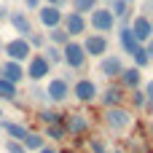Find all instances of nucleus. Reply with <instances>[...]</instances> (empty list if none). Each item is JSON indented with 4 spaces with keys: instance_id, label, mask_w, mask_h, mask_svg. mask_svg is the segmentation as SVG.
Returning a JSON list of instances; mask_svg holds the SVG:
<instances>
[{
    "instance_id": "nucleus-1",
    "label": "nucleus",
    "mask_w": 153,
    "mask_h": 153,
    "mask_svg": "<svg viewBox=\"0 0 153 153\" xmlns=\"http://www.w3.org/2000/svg\"><path fill=\"white\" fill-rule=\"evenodd\" d=\"M86 51H83V46L81 43H75V40H70L67 46H62V62L70 67V70H81L83 65H86Z\"/></svg>"
},
{
    "instance_id": "nucleus-2",
    "label": "nucleus",
    "mask_w": 153,
    "mask_h": 153,
    "mask_svg": "<svg viewBox=\"0 0 153 153\" xmlns=\"http://www.w3.org/2000/svg\"><path fill=\"white\" fill-rule=\"evenodd\" d=\"M105 124L113 132H124V129L132 126V113L126 108H108L105 110Z\"/></svg>"
},
{
    "instance_id": "nucleus-3",
    "label": "nucleus",
    "mask_w": 153,
    "mask_h": 153,
    "mask_svg": "<svg viewBox=\"0 0 153 153\" xmlns=\"http://www.w3.org/2000/svg\"><path fill=\"white\" fill-rule=\"evenodd\" d=\"M3 51H5V56L11 59V62H24L27 56H32V48H30V43L24 40V38H13V40H8V43H3Z\"/></svg>"
},
{
    "instance_id": "nucleus-4",
    "label": "nucleus",
    "mask_w": 153,
    "mask_h": 153,
    "mask_svg": "<svg viewBox=\"0 0 153 153\" xmlns=\"http://www.w3.org/2000/svg\"><path fill=\"white\" fill-rule=\"evenodd\" d=\"M116 24H118V22H116V16H113L108 8H94V11H91V27L97 30V35L110 32Z\"/></svg>"
},
{
    "instance_id": "nucleus-5",
    "label": "nucleus",
    "mask_w": 153,
    "mask_h": 153,
    "mask_svg": "<svg viewBox=\"0 0 153 153\" xmlns=\"http://www.w3.org/2000/svg\"><path fill=\"white\" fill-rule=\"evenodd\" d=\"M48 73H51V65L43 59V54H32L24 75H27L30 81H43V78H48Z\"/></svg>"
},
{
    "instance_id": "nucleus-6",
    "label": "nucleus",
    "mask_w": 153,
    "mask_h": 153,
    "mask_svg": "<svg viewBox=\"0 0 153 153\" xmlns=\"http://www.w3.org/2000/svg\"><path fill=\"white\" fill-rule=\"evenodd\" d=\"M70 97V83L65 78H51L48 86H46V100H54V102H65Z\"/></svg>"
},
{
    "instance_id": "nucleus-7",
    "label": "nucleus",
    "mask_w": 153,
    "mask_h": 153,
    "mask_svg": "<svg viewBox=\"0 0 153 153\" xmlns=\"http://www.w3.org/2000/svg\"><path fill=\"white\" fill-rule=\"evenodd\" d=\"M73 94H75L78 102H94L97 100V83L91 78H81V81H75Z\"/></svg>"
},
{
    "instance_id": "nucleus-8",
    "label": "nucleus",
    "mask_w": 153,
    "mask_h": 153,
    "mask_svg": "<svg viewBox=\"0 0 153 153\" xmlns=\"http://www.w3.org/2000/svg\"><path fill=\"white\" fill-rule=\"evenodd\" d=\"M81 46H83L86 56H105V54H108V38H105V35H97V32L89 35Z\"/></svg>"
},
{
    "instance_id": "nucleus-9",
    "label": "nucleus",
    "mask_w": 153,
    "mask_h": 153,
    "mask_svg": "<svg viewBox=\"0 0 153 153\" xmlns=\"http://www.w3.org/2000/svg\"><path fill=\"white\" fill-rule=\"evenodd\" d=\"M129 30H132V35H134V40H137L140 46H145V43L153 38V32H151V19H148V16H137V19L129 24Z\"/></svg>"
},
{
    "instance_id": "nucleus-10",
    "label": "nucleus",
    "mask_w": 153,
    "mask_h": 153,
    "mask_svg": "<svg viewBox=\"0 0 153 153\" xmlns=\"http://www.w3.org/2000/svg\"><path fill=\"white\" fill-rule=\"evenodd\" d=\"M38 19H40V24H43L46 30H54V27L62 24L65 13H62L59 8H51V5H40V8H38Z\"/></svg>"
},
{
    "instance_id": "nucleus-11",
    "label": "nucleus",
    "mask_w": 153,
    "mask_h": 153,
    "mask_svg": "<svg viewBox=\"0 0 153 153\" xmlns=\"http://www.w3.org/2000/svg\"><path fill=\"white\" fill-rule=\"evenodd\" d=\"M62 22H65V27H62V30H65L70 38H75V35H83V32H86V16H81V13H75V11H70Z\"/></svg>"
},
{
    "instance_id": "nucleus-12",
    "label": "nucleus",
    "mask_w": 153,
    "mask_h": 153,
    "mask_svg": "<svg viewBox=\"0 0 153 153\" xmlns=\"http://www.w3.org/2000/svg\"><path fill=\"white\" fill-rule=\"evenodd\" d=\"M8 22L13 24V30L19 32V38H30L32 35V24H30V19H27V13L24 11H13V13H8Z\"/></svg>"
},
{
    "instance_id": "nucleus-13",
    "label": "nucleus",
    "mask_w": 153,
    "mask_h": 153,
    "mask_svg": "<svg viewBox=\"0 0 153 153\" xmlns=\"http://www.w3.org/2000/svg\"><path fill=\"white\" fill-rule=\"evenodd\" d=\"M121 73H124V65H121L118 56H113V54L102 56V62H100V75H105V78H116V75H121Z\"/></svg>"
},
{
    "instance_id": "nucleus-14",
    "label": "nucleus",
    "mask_w": 153,
    "mask_h": 153,
    "mask_svg": "<svg viewBox=\"0 0 153 153\" xmlns=\"http://www.w3.org/2000/svg\"><path fill=\"white\" fill-rule=\"evenodd\" d=\"M0 73H3L0 78H5V81H8V83H13V86L24 78V67H22L19 62H11V59H5V62H3Z\"/></svg>"
},
{
    "instance_id": "nucleus-15",
    "label": "nucleus",
    "mask_w": 153,
    "mask_h": 153,
    "mask_svg": "<svg viewBox=\"0 0 153 153\" xmlns=\"http://www.w3.org/2000/svg\"><path fill=\"white\" fill-rule=\"evenodd\" d=\"M62 126H65V132H70V134H83V132L89 129V118H86V116H65Z\"/></svg>"
},
{
    "instance_id": "nucleus-16",
    "label": "nucleus",
    "mask_w": 153,
    "mask_h": 153,
    "mask_svg": "<svg viewBox=\"0 0 153 153\" xmlns=\"http://www.w3.org/2000/svg\"><path fill=\"white\" fill-rule=\"evenodd\" d=\"M118 78H121V83H124L126 89H132V91H137V89L143 86V73H140L137 67H124V73H121Z\"/></svg>"
},
{
    "instance_id": "nucleus-17",
    "label": "nucleus",
    "mask_w": 153,
    "mask_h": 153,
    "mask_svg": "<svg viewBox=\"0 0 153 153\" xmlns=\"http://www.w3.org/2000/svg\"><path fill=\"white\" fill-rule=\"evenodd\" d=\"M0 129H3V132H5V134H8L11 140H16V143H22V140L27 137V132H30L27 126H22V124H16V121H5V118L0 121Z\"/></svg>"
},
{
    "instance_id": "nucleus-18",
    "label": "nucleus",
    "mask_w": 153,
    "mask_h": 153,
    "mask_svg": "<svg viewBox=\"0 0 153 153\" xmlns=\"http://www.w3.org/2000/svg\"><path fill=\"white\" fill-rule=\"evenodd\" d=\"M102 102H105V108H121L124 91H121L118 86H108V89L102 91Z\"/></svg>"
},
{
    "instance_id": "nucleus-19",
    "label": "nucleus",
    "mask_w": 153,
    "mask_h": 153,
    "mask_svg": "<svg viewBox=\"0 0 153 153\" xmlns=\"http://www.w3.org/2000/svg\"><path fill=\"white\" fill-rule=\"evenodd\" d=\"M118 40H121V48H124L129 56H132V51L140 46V43L134 40V35H132V30H129V27H121V30H118Z\"/></svg>"
},
{
    "instance_id": "nucleus-20",
    "label": "nucleus",
    "mask_w": 153,
    "mask_h": 153,
    "mask_svg": "<svg viewBox=\"0 0 153 153\" xmlns=\"http://www.w3.org/2000/svg\"><path fill=\"white\" fill-rule=\"evenodd\" d=\"M22 145H24V151H40V148H46V137L35 134V132H27V137L22 140Z\"/></svg>"
},
{
    "instance_id": "nucleus-21",
    "label": "nucleus",
    "mask_w": 153,
    "mask_h": 153,
    "mask_svg": "<svg viewBox=\"0 0 153 153\" xmlns=\"http://www.w3.org/2000/svg\"><path fill=\"white\" fill-rule=\"evenodd\" d=\"M48 38H51V46H56V48H62V46H67V43H70V35H67L62 27L48 30Z\"/></svg>"
},
{
    "instance_id": "nucleus-22",
    "label": "nucleus",
    "mask_w": 153,
    "mask_h": 153,
    "mask_svg": "<svg viewBox=\"0 0 153 153\" xmlns=\"http://www.w3.org/2000/svg\"><path fill=\"white\" fill-rule=\"evenodd\" d=\"M16 97H19V89L5 78H0V100H16Z\"/></svg>"
},
{
    "instance_id": "nucleus-23",
    "label": "nucleus",
    "mask_w": 153,
    "mask_h": 153,
    "mask_svg": "<svg viewBox=\"0 0 153 153\" xmlns=\"http://www.w3.org/2000/svg\"><path fill=\"white\" fill-rule=\"evenodd\" d=\"M70 3H73V11L81 13V16H83V13H91V11L97 8V0H70Z\"/></svg>"
},
{
    "instance_id": "nucleus-24",
    "label": "nucleus",
    "mask_w": 153,
    "mask_h": 153,
    "mask_svg": "<svg viewBox=\"0 0 153 153\" xmlns=\"http://www.w3.org/2000/svg\"><path fill=\"white\" fill-rule=\"evenodd\" d=\"M132 59H134V67H137V70H143V67H148V65H151V59H148V54H145V48H143V46H137V48L132 51Z\"/></svg>"
},
{
    "instance_id": "nucleus-25",
    "label": "nucleus",
    "mask_w": 153,
    "mask_h": 153,
    "mask_svg": "<svg viewBox=\"0 0 153 153\" xmlns=\"http://www.w3.org/2000/svg\"><path fill=\"white\" fill-rule=\"evenodd\" d=\"M43 59H46L48 65H59V62H62V48H56V46H46Z\"/></svg>"
},
{
    "instance_id": "nucleus-26",
    "label": "nucleus",
    "mask_w": 153,
    "mask_h": 153,
    "mask_svg": "<svg viewBox=\"0 0 153 153\" xmlns=\"http://www.w3.org/2000/svg\"><path fill=\"white\" fill-rule=\"evenodd\" d=\"M40 121H43L46 126H54V124H62V121H65V116H62V113H56V110H43V113H40Z\"/></svg>"
},
{
    "instance_id": "nucleus-27",
    "label": "nucleus",
    "mask_w": 153,
    "mask_h": 153,
    "mask_svg": "<svg viewBox=\"0 0 153 153\" xmlns=\"http://www.w3.org/2000/svg\"><path fill=\"white\" fill-rule=\"evenodd\" d=\"M108 11L116 16V22H118V19H124V16H129V5H126L124 0H113V5H110Z\"/></svg>"
},
{
    "instance_id": "nucleus-28",
    "label": "nucleus",
    "mask_w": 153,
    "mask_h": 153,
    "mask_svg": "<svg viewBox=\"0 0 153 153\" xmlns=\"http://www.w3.org/2000/svg\"><path fill=\"white\" fill-rule=\"evenodd\" d=\"M27 43H30V48H40V46H46V35H40V32H32V35L27 38Z\"/></svg>"
},
{
    "instance_id": "nucleus-29",
    "label": "nucleus",
    "mask_w": 153,
    "mask_h": 153,
    "mask_svg": "<svg viewBox=\"0 0 153 153\" xmlns=\"http://www.w3.org/2000/svg\"><path fill=\"white\" fill-rule=\"evenodd\" d=\"M65 134H67V132H65V126H62V124H54V126H48V137H51V140H62Z\"/></svg>"
},
{
    "instance_id": "nucleus-30",
    "label": "nucleus",
    "mask_w": 153,
    "mask_h": 153,
    "mask_svg": "<svg viewBox=\"0 0 153 153\" xmlns=\"http://www.w3.org/2000/svg\"><path fill=\"white\" fill-rule=\"evenodd\" d=\"M89 151L91 153H108V145L102 140H89Z\"/></svg>"
},
{
    "instance_id": "nucleus-31",
    "label": "nucleus",
    "mask_w": 153,
    "mask_h": 153,
    "mask_svg": "<svg viewBox=\"0 0 153 153\" xmlns=\"http://www.w3.org/2000/svg\"><path fill=\"white\" fill-rule=\"evenodd\" d=\"M5 151H8V153H27V151H24V145L16 143V140H5Z\"/></svg>"
},
{
    "instance_id": "nucleus-32",
    "label": "nucleus",
    "mask_w": 153,
    "mask_h": 153,
    "mask_svg": "<svg viewBox=\"0 0 153 153\" xmlns=\"http://www.w3.org/2000/svg\"><path fill=\"white\" fill-rule=\"evenodd\" d=\"M132 105L134 108H145V94L137 89V91H132Z\"/></svg>"
},
{
    "instance_id": "nucleus-33",
    "label": "nucleus",
    "mask_w": 153,
    "mask_h": 153,
    "mask_svg": "<svg viewBox=\"0 0 153 153\" xmlns=\"http://www.w3.org/2000/svg\"><path fill=\"white\" fill-rule=\"evenodd\" d=\"M24 5H27L30 11H38V8H40V0H24Z\"/></svg>"
},
{
    "instance_id": "nucleus-34",
    "label": "nucleus",
    "mask_w": 153,
    "mask_h": 153,
    "mask_svg": "<svg viewBox=\"0 0 153 153\" xmlns=\"http://www.w3.org/2000/svg\"><path fill=\"white\" fill-rule=\"evenodd\" d=\"M143 48H145V54H148V59L153 62V38L148 40V43H145V46H143Z\"/></svg>"
},
{
    "instance_id": "nucleus-35",
    "label": "nucleus",
    "mask_w": 153,
    "mask_h": 153,
    "mask_svg": "<svg viewBox=\"0 0 153 153\" xmlns=\"http://www.w3.org/2000/svg\"><path fill=\"white\" fill-rule=\"evenodd\" d=\"M46 5H51V8H62L65 0H46Z\"/></svg>"
},
{
    "instance_id": "nucleus-36",
    "label": "nucleus",
    "mask_w": 153,
    "mask_h": 153,
    "mask_svg": "<svg viewBox=\"0 0 153 153\" xmlns=\"http://www.w3.org/2000/svg\"><path fill=\"white\" fill-rule=\"evenodd\" d=\"M145 11H148V13H153V0H148V3H145Z\"/></svg>"
},
{
    "instance_id": "nucleus-37",
    "label": "nucleus",
    "mask_w": 153,
    "mask_h": 153,
    "mask_svg": "<svg viewBox=\"0 0 153 153\" xmlns=\"http://www.w3.org/2000/svg\"><path fill=\"white\" fill-rule=\"evenodd\" d=\"M38 153H56V151H54V148H40Z\"/></svg>"
},
{
    "instance_id": "nucleus-38",
    "label": "nucleus",
    "mask_w": 153,
    "mask_h": 153,
    "mask_svg": "<svg viewBox=\"0 0 153 153\" xmlns=\"http://www.w3.org/2000/svg\"><path fill=\"white\" fill-rule=\"evenodd\" d=\"M5 16H8V11H5V8H0V22H3Z\"/></svg>"
},
{
    "instance_id": "nucleus-39",
    "label": "nucleus",
    "mask_w": 153,
    "mask_h": 153,
    "mask_svg": "<svg viewBox=\"0 0 153 153\" xmlns=\"http://www.w3.org/2000/svg\"><path fill=\"white\" fill-rule=\"evenodd\" d=\"M124 3H126V5H129V3H134V0H124Z\"/></svg>"
},
{
    "instance_id": "nucleus-40",
    "label": "nucleus",
    "mask_w": 153,
    "mask_h": 153,
    "mask_svg": "<svg viewBox=\"0 0 153 153\" xmlns=\"http://www.w3.org/2000/svg\"><path fill=\"white\" fill-rule=\"evenodd\" d=\"M0 51H3V38H0Z\"/></svg>"
},
{
    "instance_id": "nucleus-41",
    "label": "nucleus",
    "mask_w": 153,
    "mask_h": 153,
    "mask_svg": "<svg viewBox=\"0 0 153 153\" xmlns=\"http://www.w3.org/2000/svg\"><path fill=\"white\" fill-rule=\"evenodd\" d=\"M151 32H153V19H151Z\"/></svg>"
},
{
    "instance_id": "nucleus-42",
    "label": "nucleus",
    "mask_w": 153,
    "mask_h": 153,
    "mask_svg": "<svg viewBox=\"0 0 153 153\" xmlns=\"http://www.w3.org/2000/svg\"><path fill=\"white\" fill-rule=\"evenodd\" d=\"M151 137H153V126H151Z\"/></svg>"
},
{
    "instance_id": "nucleus-43",
    "label": "nucleus",
    "mask_w": 153,
    "mask_h": 153,
    "mask_svg": "<svg viewBox=\"0 0 153 153\" xmlns=\"http://www.w3.org/2000/svg\"><path fill=\"white\" fill-rule=\"evenodd\" d=\"M116 153H124V151H116Z\"/></svg>"
},
{
    "instance_id": "nucleus-44",
    "label": "nucleus",
    "mask_w": 153,
    "mask_h": 153,
    "mask_svg": "<svg viewBox=\"0 0 153 153\" xmlns=\"http://www.w3.org/2000/svg\"><path fill=\"white\" fill-rule=\"evenodd\" d=\"M0 116H3V113H0Z\"/></svg>"
},
{
    "instance_id": "nucleus-45",
    "label": "nucleus",
    "mask_w": 153,
    "mask_h": 153,
    "mask_svg": "<svg viewBox=\"0 0 153 153\" xmlns=\"http://www.w3.org/2000/svg\"><path fill=\"white\" fill-rule=\"evenodd\" d=\"M110 3H113V0H110Z\"/></svg>"
},
{
    "instance_id": "nucleus-46",
    "label": "nucleus",
    "mask_w": 153,
    "mask_h": 153,
    "mask_svg": "<svg viewBox=\"0 0 153 153\" xmlns=\"http://www.w3.org/2000/svg\"><path fill=\"white\" fill-rule=\"evenodd\" d=\"M151 83H153V81H151Z\"/></svg>"
}]
</instances>
